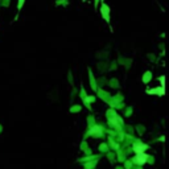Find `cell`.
Segmentation results:
<instances>
[{"label":"cell","instance_id":"cell-1","mask_svg":"<svg viewBox=\"0 0 169 169\" xmlns=\"http://www.w3.org/2000/svg\"><path fill=\"white\" fill-rule=\"evenodd\" d=\"M100 13H102L103 19H105L107 22H110V8H108V5L102 4V7H100Z\"/></svg>","mask_w":169,"mask_h":169},{"label":"cell","instance_id":"cell-2","mask_svg":"<svg viewBox=\"0 0 169 169\" xmlns=\"http://www.w3.org/2000/svg\"><path fill=\"white\" fill-rule=\"evenodd\" d=\"M136 164H144L145 161H147V156L145 155H143V153H137V156L135 157V160H134Z\"/></svg>","mask_w":169,"mask_h":169},{"label":"cell","instance_id":"cell-3","mask_svg":"<svg viewBox=\"0 0 169 169\" xmlns=\"http://www.w3.org/2000/svg\"><path fill=\"white\" fill-rule=\"evenodd\" d=\"M145 149H147V148H145L144 145H137V144H136V145H134V151L136 152V153H143V152H144Z\"/></svg>","mask_w":169,"mask_h":169},{"label":"cell","instance_id":"cell-4","mask_svg":"<svg viewBox=\"0 0 169 169\" xmlns=\"http://www.w3.org/2000/svg\"><path fill=\"white\" fill-rule=\"evenodd\" d=\"M24 1H25V0H19V5H17L19 11H20L21 8H22V5H24Z\"/></svg>","mask_w":169,"mask_h":169}]
</instances>
